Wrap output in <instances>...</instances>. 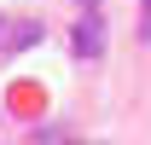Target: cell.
Masks as SVG:
<instances>
[{"instance_id":"cell-2","label":"cell","mask_w":151,"mask_h":145,"mask_svg":"<svg viewBox=\"0 0 151 145\" xmlns=\"http://www.w3.org/2000/svg\"><path fill=\"white\" fill-rule=\"evenodd\" d=\"M139 41H151V0H139Z\"/></svg>"},{"instance_id":"cell-1","label":"cell","mask_w":151,"mask_h":145,"mask_svg":"<svg viewBox=\"0 0 151 145\" xmlns=\"http://www.w3.org/2000/svg\"><path fill=\"white\" fill-rule=\"evenodd\" d=\"M76 52H81V58H99V52H105V18H99L93 0H87V12H81V23H76Z\"/></svg>"}]
</instances>
